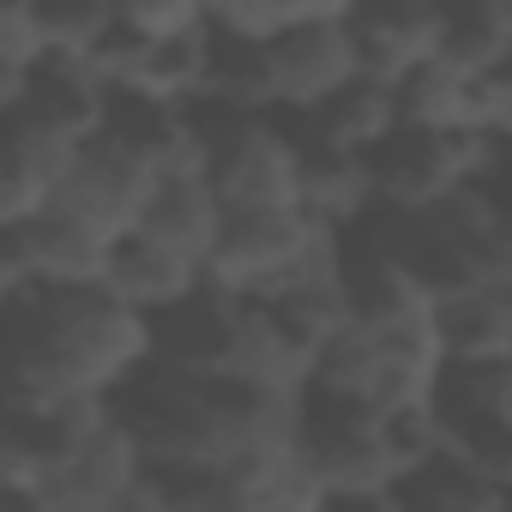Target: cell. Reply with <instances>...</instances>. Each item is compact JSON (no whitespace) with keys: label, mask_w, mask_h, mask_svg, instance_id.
<instances>
[{"label":"cell","mask_w":512,"mask_h":512,"mask_svg":"<svg viewBox=\"0 0 512 512\" xmlns=\"http://www.w3.org/2000/svg\"><path fill=\"white\" fill-rule=\"evenodd\" d=\"M157 362V326L103 290L25 284L0 320V416L55 422L121 404Z\"/></svg>","instance_id":"obj_1"},{"label":"cell","mask_w":512,"mask_h":512,"mask_svg":"<svg viewBox=\"0 0 512 512\" xmlns=\"http://www.w3.org/2000/svg\"><path fill=\"white\" fill-rule=\"evenodd\" d=\"M302 404H278V398H260V392L235 386V380L175 374V368L151 362V374L121 398V416L139 434L145 470L175 482V476L229 470L247 452L290 440L302 428Z\"/></svg>","instance_id":"obj_2"},{"label":"cell","mask_w":512,"mask_h":512,"mask_svg":"<svg viewBox=\"0 0 512 512\" xmlns=\"http://www.w3.org/2000/svg\"><path fill=\"white\" fill-rule=\"evenodd\" d=\"M332 247H344L338 229L314 223L308 211H266V217H223L217 247L205 253L199 284L217 302H253L266 308L284 296L302 272H314Z\"/></svg>","instance_id":"obj_3"},{"label":"cell","mask_w":512,"mask_h":512,"mask_svg":"<svg viewBox=\"0 0 512 512\" xmlns=\"http://www.w3.org/2000/svg\"><path fill=\"white\" fill-rule=\"evenodd\" d=\"M151 187H157V169H151L145 139L133 133V121L121 109H109L103 133L79 151V163L67 169L61 193L49 199V217H61L67 229H79L85 241L115 253L139 229Z\"/></svg>","instance_id":"obj_4"},{"label":"cell","mask_w":512,"mask_h":512,"mask_svg":"<svg viewBox=\"0 0 512 512\" xmlns=\"http://www.w3.org/2000/svg\"><path fill=\"white\" fill-rule=\"evenodd\" d=\"M205 187L223 217L302 211V139L272 115H211L205 121Z\"/></svg>","instance_id":"obj_5"},{"label":"cell","mask_w":512,"mask_h":512,"mask_svg":"<svg viewBox=\"0 0 512 512\" xmlns=\"http://www.w3.org/2000/svg\"><path fill=\"white\" fill-rule=\"evenodd\" d=\"M368 211H386L392 223L428 217L458 187L488 181L500 169V145L488 139H440V133H392L368 163Z\"/></svg>","instance_id":"obj_6"},{"label":"cell","mask_w":512,"mask_h":512,"mask_svg":"<svg viewBox=\"0 0 512 512\" xmlns=\"http://www.w3.org/2000/svg\"><path fill=\"white\" fill-rule=\"evenodd\" d=\"M302 458H308V476L320 482V494L332 506L386 512L398 482H404V458H398L380 416L332 410L314 398L302 404Z\"/></svg>","instance_id":"obj_7"},{"label":"cell","mask_w":512,"mask_h":512,"mask_svg":"<svg viewBox=\"0 0 512 512\" xmlns=\"http://www.w3.org/2000/svg\"><path fill=\"white\" fill-rule=\"evenodd\" d=\"M362 79L398 91L410 73L440 61V7H350Z\"/></svg>","instance_id":"obj_8"},{"label":"cell","mask_w":512,"mask_h":512,"mask_svg":"<svg viewBox=\"0 0 512 512\" xmlns=\"http://www.w3.org/2000/svg\"><path fill=\"white\" fill-rule=\"evenodd\" d=\"M97 290H103L109 302H121L127 314L163 326V320L181 314L205 284H199V266L175 260V253H163V247H151V241H139V235H127V241L109 253V266H103V284H97Z\"/></svg>","instance_id":"obj_9"},{"label":"cell","mask_w":512,"mask_h":512,"mask_svg":"<svg viewBox=\"0 0 512 512\" xmlns=\"http://www.w3.org/2000/svg\"><path fill=\"white\" fill-rule=\"evenodd\" d=\"M434 338L446 368L512 362V284H482L434 302Z\"/></svg>","instance_id":"obj_10"},{"label":"cell","mask_w":512,"mask_h":512,"mask_svg":"<svg viewBox=\"0 0 512 512\" xmlns=\"http://www.w3.org/2000/svg\"><path fill=\"white\" fill-rule=\"evenodd\" d=\"M133 235L151 241V247H163V253H175V260H187V266H205V253L223 235V205L211 199L205 175H175V181L151 187L145 217H139Z\"/></svg>","instance_id":"obj_11"},{"label":"cell","mask_w":512,"mask_h":512,"mask_svg":"<svg viewBox=\"0 0 512 512\" xmlns=\"http://www.w3.org/2000/svg\"><path fill=\"white\" fill-rule=\"evenodd\" d=\"M392 133H398V103H392V91L374 85V79H356L350 91H338L326 109H314V115L296 127L302 145L332 151V157H356V163H368Z\"/></svg>","instance_id":"obj_12"},{"label":"cell","mask_w":512,"mask_h":512,"mask_svg":"<svg viewBox=\"0 0 512 512\" xmlns=\"http://www.w3.org/2000/svg\"><path fill=\"white\" fill-rule=\"evenodd\" d=\"M392 512H506V476L464 452H440L398 482Z\"/></svg>","instance_id":"obj_13"},{"label":"cell","mask_w":512,"mask_h":512,"mask_svg":"<svg viewBox=\"0 0 512 512\" xmlns=\"http://www.w3.org/2000/svg\"><path fill=\"white\" fill-rule=\"evenodd\" d=\"M338 7H350V0H302V7H290V0H235V7H211V37L229 55H253L314 19H332Z\"/></svg>","instance_id":"obj_14"},{"label":"cell","mask_w":512,"mask_h":512,"mask_svg":"<svg viewBox=\"0 0 512 512\" xmlns=\"http://www.w3.org/2000/svg\"><path fill=\"white\" fill-rule=\"evenodd\" d=\"M440 61L458 73H506L512 61V13L506 0H464L440 13Z\"/></svg>","instance_id":"obj_15"},{"label":"cell","mask_w":512,"mask_h":512,"mask_svg":"<svg viewBox=\"0 0 512 512\" xmlns=\"http://www.w3.org/2000/svg\"><path fill=\"white\" fill-rule=\"evenodd\" d=\"M115 31L139 49H169L211 31V7L199 0H151V7H115Z\"/></svg>","instance_id":"obj_16"},{"label":"cell","mask_w":512,"mask_h":512,"mask_svg":"<svg viewBox=\"0 0 512 512\" xmlns=\"http://www.w3.org/2000/svg\"><path fill=\"white\" fill-rule=\"evenodd\" d=\"M0 67L19 79H43V67H49L43 7H0Z\"/></svg>","instance_id":"obj_17"},{"label":"cell","mask_w":512,"mask_h":512,"mask_svg":"<svg viewBox=\"0 0 512 512\" xmlns=\"http://www.w3.org/2000/svg\"><path fill=\"white\" fill-rule=\"evenodd\" d=\"M163 482V476H157ZM169 488V506L175 512H253V500L241 494V482L229 470H211V476H175L163 482Z\"/></svg>","instance_id":"obj_18"},{"label":"cell","mask_w":512,"mask_h":512,"mask_svg":"<svg viewBox=\"0 0 512 512\" xmlns=\"http://www.w3.org/2000/svg\"><path fill=\"white\" fill-rule=\"evenodd\" d=\"M25 290V278H19V260H13V247H7V235H0V320H7V308H13V296Z\"/></svg>","instance_id":"obj_19"}]
</instances>
